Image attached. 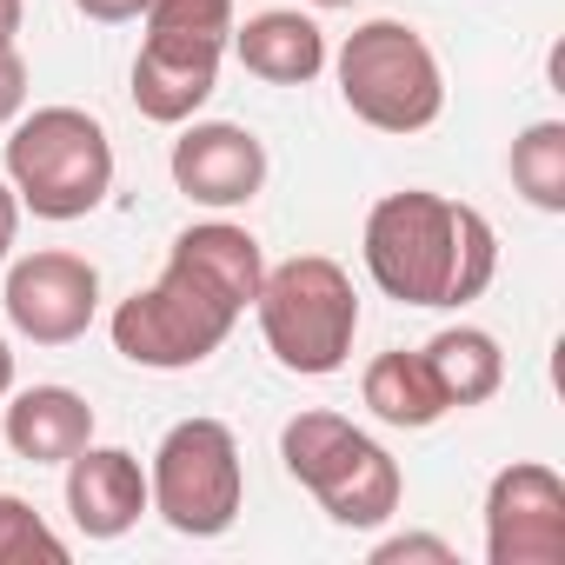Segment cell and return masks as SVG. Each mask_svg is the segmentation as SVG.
Here are the masks:
<instances>
[{"instance_id":"6da1fadb","label":"cell","mask_w":565,"mask_h":565,"mask_svg":"<svg viewBox=\"0 0 565 565\" xmlns=\"http://www.w3.org/2000/svg\"><path fill=\"white\" fill-rule=\"evenodd\" d=\"M366 273L399 307H466L499 273V233L479 206L406 186L366 213Z\"/></svg>"},{"instance_id":"7a4b0ae2","label":"cell","mask_w":565,"mask_h":565,"mask_svg":"<svg viewBox=\"0 0 565 565\" xmlns=\"http://www.w3.org/2000/svg\"><path fill=\"white\" fill-rule=\"evenodd\" d=\"M253 313H259L273 360L300 380H327L353 360L360 294H353V273L327 253H294V259L266 266Z\"/></svg>"},{"instance_id":"3957f363","label":"cell","mask_w":565,"mask_h":565,"mask_svg":"<svg viewBox=\"0 0 565 565\" xmlns=\"http://www.w3.org/2000/svg\"><path fill=\"white\" fill-rule=\"evenodd\" d=\"M279 459H287V472L327 505V519L333 525H347V532H373V525H386L393 512H399V499H406V479H399V459L373 439V433H360L353 419H340V413H294L287 426H279Z\"/></svg>"},{"instance_id":"277c9868","label":"cell","mask_w":565,"mask_h":565,"mask_svg":"<svg viewBox=\"0 0 565 565\" xmlns=\"http://www.w3.org/2000/svg\"><path fill=\"white\" fill-rule=\"evenodd\" d=\"M8 186L34 220H87L114 193V140L81 107H34L8 134Z\"/></svg>"},{"instance_id":"5b68a950","label":"cell","mask_w":565,"mask_h":565,"mask_svg":"<svg viewBox=\"0 0 565 565\" xmlns=\"http://www.w3.org/2000/svg\"><path fill=\"white\" fill-rule=\"evenodd\" d=\"M340 100L380 134H426L446 114L439 54L406 21H366L340 47Z\"/></svg>"},{"instance_id":"8992f818","label":"cell","mask_w":565,"mask_h":565,"mask_svg":"<svg viewBox=\"0 0 565 565\" xmlns=\"http://www.w3.org/2000/svg\"><path fill=\"white\" fill-rule=\"evenodd\" d=\"M233 327H239V307H226L206 279H193L186 266L167 259L153 287H140L114 307V353L147 373H186V366L213 360Z\"/></svg>"},{"instance_id":"52a82bcc","label":"cell","mask_w":565,"mask_h":565,"mask_svg":"<svg viewBox=\"0 0 565 565\" xmlns=\"http://www.w3.org/2000/svg\"><path fill=\"white\" fill-rule=\"evenodd\" d=\"M147 499L180 539H220L246 505V472H239L233 426H220V419L167 426V439L147 466Z\"/></svg>"},{"instance_id":"ba28073f","label":"cell","mask_w":565,"mask_h":565,"mask_svg":"<svg viewBox=\"0 0 565 565\" xmlns=\"http://www.w3.org/2000/svg\"><path fill=\"white\" fill-rule=\"evenodd\" d=\"M0 307H8V327L34 347H74L87 340L94 313H100V273L94 259L81 253H28L8 266V294H0Z\"/></svg>"},{"instance_id":"9c48e42d","label":"cell","mask_w":565,"mask_h":565,"mask_svg":"<svg viewBox=\"0 0 565 565\" xmlns=\"http://www.w3.org/2000/svg\"><path fill=\"white\" fill-rule=\"evenodd\" d=\"M492 565H565V479L539 459H512L486 486Z\"/></svg>"},{"instance_id":"30bf717a","label":"cell","mask_w":565,"mask_h":565,"mask_svg":"<svg viewBox=\"0 0 565 565\" xmlns=\"http://www.w3.org/2000/svg\"><path fill=\"white\" fill-rule=\"evenodd\" d=\"M167 167H173V186L213 213H233V206L259 200V186H266V147L253 127H233V120H193L173 140Z\"/></svg>"},{"instance_id":"8fae6325","label":"cell","mask_w":565,"mask_h":565,"mask_svg":"<svg viewBox=\"0 0 565 565\" xmlns=\"http://www.w3.org/2000/svg\"><path fill=\"white\" fill-rule=\"evenodd\" d=\"M220 54H226V41H213V34L147 28V41L134 54V107L153 127H186L220 87Z\"/></svg>"},{"instance_id":"7c38bea8","label":"cell","mask_w":565,"mask_h":565,"mask_svg":"<svg viewBox=\"0 0 565 565\" xmlns=\"http://www.w3.org/2000/svg\"><path fill=\"white\" fill-rule=\"evenodd\" d=\"M67 512L87 539H120L140 525V512H153L147 499V472L127 446H81L67 459Z\"/></svg>"},{"instance_id":"4fadbf2b","label":"cell","mask_w":565,"mask_h":565,"mask_svg":"<svg viewBox=\"0 0 565 565\" xmlns=\"http://www.w3.org/2000/svg\"><path fill=\"white\" fill-rule=\"evenodd\" d=\"M233 54L253 81L266 87H307L320 67H327V34L313 14H294V8H266L253 14L246 28H233Z\"/></svg>"},{"instance_id":"5bb4252c","label":"cell","mask_w":565,"mask_h":565,"mask_svg":"<svg viewBox=\"0 0 565 565\" xmlns=\"http://www.w3.org/2000/svg\"><path fill=\"white\" fill-rule=\"evenodd\" d=\"M167 259L186 266L193 279H206V287H213L226 307H239V313L259 300L266 253H259V239H253L246 226H233V220H200V226H186Z\"/></svg>"},{"instance_id":"9a60e30c","label":"cell","mask_w":565,"mask_h":565,"mask_svg":"<svg viewBox=\"0 0 565 565\" xmlns=\"http://www.w3.org/2000/svg\"><path fill=\"white\" fill-rule=\"evenodd\" d=\"M0 426H8V446L28 466H67L94 439V406L74 386H28V393H14Z\"/></svg>"},{"instance_id":"2e32d148","label":"cell","mask_w":565,"mask_h":565,"mask_svg":"<svg viewBox=\"0 0 565 565\" xmlns=\"http://www.w3.org/2000/svg\"><path fill=\"white\" fill-rule=\"evenodd\" d=\"M360 399H366L373 419L406 426V433H426V426H439L452 413L439 380H433V366H426V353H380L366 366V380H360Z\"/></svg>"},{"instance_id":"e0dca14e","label":"cell","mask_w":565,"mask_h":565,"mask_svg":"<svg viewBox=\"0 0 565 565\" xmlns=\"http://www.w3.org/2000/svg\"><path fill=\"white\" fill-rule=\"evenodd\" d=\"M419 353H426V366H433V380H439V393H446L452 413L486 406L505 386V353H499V340L486 327H446Z\"/></svg>"},{"instance_id":"ac0fdd59","label":"cell","mask_w":565,"mask_h":565,"mask_svg":"<svg viewBox=\"0 0 565 565\" xmlns=\"http://www.w3.org/2000/svg\"><path fill=\"white\" fill-rule=\"evenodd\" d=\"M512 186L539 213H565V120H532L512 140Z\"/></svg>"},{"instance_id":"d6986e66","label":"cell","mask_w":565,"mask_h":565,"mask_svg":"<svg viewBox=\"0 0 565 565\" xmlns=\"http://www.w3.org/2000/svg\"><path fill=\"white\" fill-rule=\"evenodd\" d=\"M67 565V539L14 492H0V565Z\"/></svg>"},{"instance_id":"ffe728a7","label":"cell","mask_w":565,"mask_h":565,"mask_svg":"<svg viewBox=\"0 0 565 565\" xmlns=\"http://www.w3.org/2000/svg\"><path fill=\"white\" fill-rule=\"evenodd\" d=\"M147 28H160V34H213V41H233V0H147Z\"/></svg>"},{"instance_id":"44dd1931","label":"cell","mask_w":565,"mask_h":565,"mask_svg":"<svg viewBox=\"0 0 565 565\" xmlns=\"http://www.w3.org/2000/svg\"><path fill=\"white\" fill-rule=\"evenodd\" d=\"M406 558H433V565H459V552L433 532H399V539H380L373 545V565H406Z\"/></svg>"},{"instance_id":"7402d4cb","label":"cell","mask_w":565,"mask_h":565,"mask_svg":"<svg viewBox=\"0 0 565 565\" xmlns=\"http://www.w3.org/2000/svg\"><path fill=\"white\" fill-rule=\"evenodd\" d=\"M21 114H28V61L0 47V127H14Z\"/></svg>"},{"instance_id":"603a6c76","label":"cell","mask_w":565,"mask_h":565,"mask_svg":"<svg viewBox=\"0 0 565 565\" xmlns=\"http://www.w3.org/2000/svg\"><path fill=\"white\" fill-rule=\"evenodd\" d=\"M74 8L87 21H100V28H120V21H140L147 14V0H74Z\"/></svg>"},{"instance_id":"cb8c5ba5","label":"cell","mask_w":565,"mask_h":565,"mask_svg":"<svg viewBox=\"0 0 565 565\" xmlns=\"http://www.w3.org/2000/svg\"><path fill=\"white\" fill-rule=\"evenodd\" d=\"M14 233H21V193L0 180V259L14 253Z\"/></svg>"},{"instance_id":"d4e9b609","label":"cell","mask_w":565,"mask_h":565,"mask_svg":"<svg viewBox=\"0 0 565 565\" xmlns=\"http://www.w3.org/2000/svg\"><path fill=\"white\" fill-rule=\"evenodd\" d=\"M21 0H0V47H14V34H21Z\"/></svg>"},{"instance_id":"484cf974","label":"cell","mask_w":565,"mask_h":565,"mask_svg":"<svg viewBox=\"0 0 565 565\" xmlns=\"http://www.w3.org/2000/svg\"><path fill=\"white\" fill-rule=\"evenodd\" d=\"M8 393H14V347L0 340V399H8Z\"/></svg>"},{"instance_id":"4316f807","label":"cell","mask_w":565,"mask_h":565,"mask_svg":"<svg viewBox=\"0 0 565 565\" xmlns=\"http://www.w3.org/2000/svg\"><path fill=\"white\" fill-rule=\"evenodd\" d=\"M313 8H353V0H313Z\"/></svg>"}]
</instances>
